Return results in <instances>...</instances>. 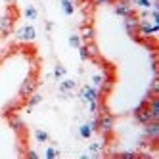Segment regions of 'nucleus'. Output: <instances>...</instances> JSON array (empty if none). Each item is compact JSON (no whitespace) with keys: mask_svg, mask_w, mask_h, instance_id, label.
I'll use <instances>...</instances> for the list:
<instances>
[{"mask_svg":"<svg viewBox=\"0 0 159 159\" xmlns=\"http://www.w3.org/2000/svg\"><path fill=\"white\" fill-rule=\"evenodd\" d=\"M65 67L61 65V63H56V67H54V79H63L65 77Z\"/></svg>","mask_w":159,"mask_h":159,"instance_id":"obj_19","label":"nucleus"},{"mask_svg":"<svg viewBox=\"0 0 159 159\" xmlns=\"http://www.w3.org/2000/svg\"><path fill=\"white\" fill-rule=\"evenodd\" d=\"M134 119H136V123H138V125H148L150 121H153V115H152V111L148 109V107H144V109H140V111L134 113Z\"/></svg>","mask_w":159,"mask_h":159,"instance_id":"obj_11","label":"nucleus"},{"mask_svg":"<svg viewBox=\"0 0 159 159\" xmlns=\"http://www.w3.org/2000/svg\"><path fill=\"white\" fill-rule=\"evenodd\" d=\"M77 50H79V56H81V60H83V61H88V50H86V44L83 42Z\"/></svg>","mask_w":159,"mask_h":159,"instance_id":"obj_24","label":"nucleus"},{"mask_svg":"<svg viewBox=\"0 0 159 159\" xmlns=\"http://www.w3.org/2000/svg\"><path fill=\"white\" fill-rule=\"evenodd\" d=\"M48 138H50V136H48L46 130H40V129L35 130V140H37V142H46Z\"/></svg>","mask_w":159,"mask_h":159,"instance_id":"obj_22","label":"nucleus"},{"mask_svg":"<svg viewBox=\"0 0 159 159\" xmlns=\"http://www.w3.org/2000/svg\"><path fill=\"white\" fill-rule=\"evenodd\" d=\"M58 155H60V153H58V150H56V148H48V150L44 152V157H46V159H56Z\"/></svg>","mask_w":159,"mask_h":159,"instance_id":"obj_27","label":"nucleus"},{"mask_svg":"<svg viewBox=\"0 0 159 159\" xmlns=\"http://www.w3.org/2000/svg\"><path fill=\"white\" fill-rule=\"evenodd\" d=\"M144 138L155 142L159 138V119H153L148 125H144Z\"/></svg>","mask_w":159,"mask_h":159,"instance_id":"obj_6","label":"nucleus"},{"mask_svg":"<svg viewBox=\"0 0 159 159\" xmlns=\"http://www.w3.org/2000/svg\"><path fill=\"white\" fill-rule=\"evenodd\" d=\"M14 31V16L12 14H6L0 17V37H6Z\"/></svg>","mask_w":159,"mask_h":159,"instance_id":"obj_8","label":"nucleus"},{"mask_svg":"<svg viewBox=\"0 0 159 159\" xmlns=\"http://www.w3.org/2000/svg\"><path fill=\"white\" fill-rule=\"evenodd\" d=\"M157 31H159V25H157V23H150L148 19H140V21H138V37L150 39V37L155 35Z\"/></svg>","mask_w":159,"mask_h":159,"instance_id":"obj_3","label":"nucleus"},{"mask_svg":"<svg viewBox=\"0 0 159 159\" xmlns=\"http://www.w3.org/2000/svg\"><path fill=\"white\" fill-rule=\"evenodd\" d=\"M86 44V50H88V60H96L100 61V48L96 46V42H84Z\"/></svg>","mask_w":159,"mask_h":159,"instance_id":"obj_14","label":"nucleus"},{"mask_svg":"<svg viewBox=\"0 0 159 159\" xmlns=\"http://www.w3.org/2000/svg\"><path fill=\"white\" fill-rule=\"evenodd\" d=\"M23 14H25L27 19H37V17H39V12H37V8H35V6H27Z\"/></svg>","mask_w":159,"mask_h":159,"instance_id":"obj_20","label":"nucleus"},{"mask_svg":"<svg viewBox=\"0 0 159 159\" xmlns=\"http://www.w3.org/2000/svg\"><path fill=\"white\" fill-rule=\"evenodd\" d=\"M81 2H83V4H88V2H90V0H81Z\"/></svg>","mask_w":159,"mask_h":159,"instance_id":"obj_36","label":"nucleus"},{"mask_svg":"<svg viewBox=\"0 0 159 159\" xmlns=\"http://www.w3.org/2000/svg\"><path fill=\"white\" fill-rule=\"evenodd\" d=\"M37 88H39V79H37V75H35V73H29V75L23 79L21 86H19V98L27 100L33 92H37Z\"/></svg>","mask_w":159,"mask_h":159,"instance_id":"obj_1","label":"nucleus"},{"mask_svg":"<svg viewBox=\"0 0 159 159\" xmlns=\"http://www.w3.org/2000/svg\"><path fill=\"white\" fill-rule=\"evenodd\" d=\"M148 109L152 111L153 119H159V98L157 96H153V98L148 100Z\"/></svg>","mask_w":159,"mask_h":159,"instance_id":"obj_15","label":"nucleus"},{"mask_svg":"<svg viewBox=\"0 0 159 159\" xmlns=\"http://www.w3.org/2000/svg\"><path fill=\"white\" fill-rule=\"evenodd\" d=\"M75 86H77V83L73 81V79H65V81H61L60 83V92H61V96L63 98L69 96V90H75Z\"/></svg>","mask_w":159,"mask_h":159,"instance_id":"obj_13","label":"nucleus"},{"mask_svg":"<svg viewBox=\"0 0 159 159\" xmlns=\"http://www.w3.org/2000/svg\"><path fill=\"white\" fill-rule=\"evenodd\" d=\"M88 127L92 129V132H98V129H100V115H96L92 121H88Z\"/></svg>","mask_w":159,"mask_h":159,"instance_id":"obj_26","label":"nucleus"},{"mask_svg":"<svg viewBox=\"0 0 159 159\" xmlns=\"http://www.w3.org/2000/svg\"><path fill=\"white\" fill-rule=\"evenodd\" d=\"M123 2H127V4H130V6H132V4H134V0H123Z\"/></svg>","mask_w":159,"mask_h":159,"instance_id":"obj_35","label":"nucleus"},{"mask_svg":"<svg viewBox=\"0 0 159 159\" xmlns=\"http://www.w3.org/2000/svg\"><path fill=\"white\" fill-rule=\"evenodd\" d=\"M94 6H104V4H113L115 0H90Z\"/></svg>","mask_w":159,"mask_h":159,"instance_id":"obj_29","label":"nucleus"},{"mask_svg":"<svg viewBox=\"0 0 159 159\" xmlns=\"http://www.w3.org/2000/svg\"><path fill=\"white\" fill-rule=\"evenodd\" d=\"M140 16H142L140 19H148V17H150V12H148V10H144V12H142Z\"/></svg>","mask_w":159,"mask_h":159,"instance_id":"obj_33","label":"nucleus"},{"mask_svg":"<svg viewBox=\"0 0 159 159\" xmlns=\"http://www.w3.org/2000/svg\"><path fill=\"white\" fill-rule=\"evenodd\" d=\"M42 102V94L40 92H33L29 98H27V107H35V106H39Z\"/></svg>","mask_w":159,"mask_h":159,"instance_id":"obj_16","label":"nucleus"},{"mask_svg":"<svg viewBox=\"0 0 159 159\" xmlns=\"http://www.w3.org/2000/svg\"><path fill=\"white\" fill-rule=\"evenodd\" d=\"M69 44H71L73 48H79V46L83 44V39L79 37V33H73V35H69Z\"/></svg>","mask_w":159,"mask_h":159,"instance_id":"obj_21","label":"nucleus"},{"mask_svg":"<svg viewBox=\"0 0 159 159\" xmlns=\"http://www.w3.org/2000/svg\"><path fill=\"white\" fill-rule=\"evenodd\" d=\"M16 39L21 42V40H35L37 39V29L33 27V25H25V27H21L16 31Z\"/></svg>","mask_w":159,"mask_h":159,"instance_id":"obj_7","label":"nucleus"},{"mask_svg":"<svg viewBox=\"0 0 159 159\" xmlns=\"http://www.w3.org/2000/svg\"><path fill=\"white\" fill-rule=\"evenodd\" d=\"M115 129V117L111 115V113H102L100 115V132H104L106 136H109Z\"/></svg>","mask_w":159,"mask_h":159,"instance_id":"obj_4","label":"nucleus"},{"mask_svg":"<svg viewBox=\"0 0 159 159\" xmlns=\"http://www.w3.org/2000/svg\"><path fill=\"white\" fill-rule=\"evenodd\" d=\"M152 69H153V73L157 71V60H155V56L152 58Z\"/></svg>","mask_w":159,"mask_h":159,"instance_id":"obj_32","label":"nucleus"},{"mask_svg":"<svg viewBox=\"0 0 159 159\" xmlns=\"http://www.w3.org/2000/svg\"><path fill=\"white\" fill-rule=\"evenodd\" d=\"M17 2V0H6V4H10V6H12V4H16Z\"/></svg>","mask_w":159,"mask_h":159,"instance_id":"obj_34","label":"nucleus"},{"mask_svg":"<svg viewBox=\"0 0 159 159\" xmlns=\"http://www.w3.org/2000/svg\"><path fill=\"white\" fill-rule=\"evenodd\" d=\"M79 98L84 100V102H90V100H102V94H100V88L94 86V84H84L79 92Z\"/></svg>","mask_w":159,"mask_h":159,"instance_id":"obj_5","label":"nucleus"},{"mask_svg":"<svg viewBox=\"0 0 159 159\" xmlns=\"http://www.w3.org/2000/svg\"><path fill=\"white\" fill-rule=\"evenodd\" d=\"M79 37L83 39V42H92L94 39H96V31H94V27L92 25H83L81 27V33H79Z\"/></svg>","mask_w":159,"mask_h":159,"instance_id":"obj_12","label":"nucleus"},{"mask_svg":"<svg viewBox=\"0 0 159 159\" xmlns=\"http://www.w3.org/2000/svg\"><path fill=\"white\" fill-rule=\"evenodd\" d=\"M102 150H104V142H92V144H90V152H94V155H98Z\"/></svg>","mask_w":159,"mask_h":159,"instance_id":"obj_23","label":"nucleus"},{"mask_svg":"<svg viewBox=\"0 0 159 159\" xmlns=\"http://www.w3.org/2000/svg\"><path fill=\"white\" fill-rule=\"evenodd\" d=\"M150 90H153V92H159V79H157V77H153V81H152V86H150Z\"/></svg>","mask_w":159,"mask_h":159,"instance_id":"obj_31","label":"nucleus"},{"mask_svg":"<svg viewBox=\"0 0 159 159\" xmlns=\"http://www.w3.org/2000/svg\"><path fill=\"white\" fill-rule=\"evenodd\" d=\"M60 2H61V10H63V14H65V16H73V12H75L73 0H60Z\"/></svg>","mask_w":159,"mask_h":159,"instance_id":"obj_17","label":"nucleus"},{"mask_svg":"<svg viewBox=\"0 0 159 159\" xmlns=\"http://www.w3.org/2000/svg\"><path fill=\"white\" fill-rule=\"evenodd\" d=\"M113 10H115V14H117V16H121V17L134 14L132 6H130V4H127V2H123V0H115V4H113Z\"/></svg>","mask_w":159,"mask_h":159,"instance_id":"obj_10","label":"nucleus"},{"mask_svg":"<svg viewBox=\"0 0 159 159\" xmlns=\"http://www.w3.org/2000/svg\"><path fill=\"white\" fill-rule=\"evenodd\" d=\"M138 21H140V17L136 16V14H130V16H125L123 17V25H125V29H127V33L134 39V40H142V37H138Z\"/></svg>","mask_w":159,"mask_h":159,"instance_id":"obj_2","label":"nucleus"},{"mask_svg":"<svg viewBox=\"0 0 159 159\" xmlns=\"http://www.w3.org/2000/svg\"><path fill=\"white\" fill-rule=\"evenodd\" d=\"M23 155H25L27 159H39V153H37L35 150H27V152H25Z\"/></svg>","mask_w":159,"mask_h":159,"instance_id":"obj_30","label":"nucleus"},{"mask_svg":"<svg viewBox=\"0 0 159 159\" xmlns=\"http://www.w3.org/2000/svg\"><path fill=\"white\" fill-rule=\"evenodd\" d=\"M79 134H81V138H90L94 132H92V129L88 127V123H83L81 127H79Z\"/></svg>","mask_w":159,"mask_h":159,"instance_id":"obj_18","label":"nucleus"},{"mask_svg":"<svg viewBox=\"0 0 159 159\" xmlns=\"http://www.w3.org/2000/svg\"><path fill=\"white\" fill-rule=\"evenodd\" d=\"M8 125H10V129H12L16 134H25V123H23V119L21 117H17V115H10V119H8Z\"/></svg>","mask_w":159,"mask_h":159,"instance_id":"obj_9","label":"nucleus"},{"mask_svg":"<svg viewBox=\"0 0 159 159\" xmlns=\"http://www.w3.org/2000/svg\"><path fill=\"white\" fill-rule=\"evenodd\" d=\"M134 4L140 6V8H144V10H148V8L152 6V0H134Z\"/></svg>","mask_w":159,"mask_h":159,"instance_id":"obj_28","label":"nucleus"},{"mask_svg":"<svg viewBox=\"0 0 159 159\" xmlns=\"http://www.w3.org/2000/svg\"><path fill=\"white\" fill-rule=\"evenodd\" d=\"M115 157H121V159H134V157H138V153H134V152H121V153H113Z\"/></svg>","mask_w":159,"mask_h":159,"instance_id":"obj_25","label":"nucleus"}]
</instances>
